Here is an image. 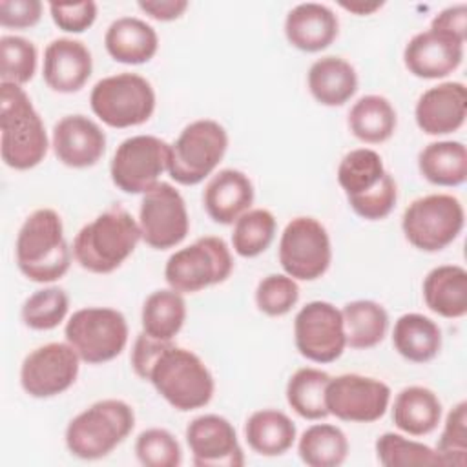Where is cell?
<instances>
[{"instance_id":"cell-30","label":"cell","mask_w":467,"mask_h":467,"mask_svg":"<svg viewBox=\"0 0 467 467\" xmlns=\"http://www.w3.org/2000/svg\"><path fill=\"white\" fill-rule=\"evenodd\" d=\"M244 438L261 456H281L296 441V423L277 409H261L248 416Z\"/></svg>"},{"instance_id":"cell-21","label":"cell","mask_w":467,"mask_h":467,"mask_svg":"<svg viewBox=\"0 0 467 467\" xmlns=\"http://www.w3.org/2000/svg\"><path fill=\"white\" fill-rule=\"evenodd\" d=\"M418 128L427 135L458 131L467 117V88L463 82H441L423 91L416 102Z\"/></svg>"},{"instance_id":"cell-47","label":"cell","mask_w":467,"mask_h":467,"mask_svg":"<svg viewBox=\"0 0 467 467\" xmlns=\"http://www.w3.org/2000/svg\"><path fill=\"white\" fill-rule=\"evenodd\" d=\"M137 5L150 18L159 20V22L177 20L188 9V2L186 0H140Z\"/></svg>"},{"instance_id":"cell-44","label":"cell","mask_w":467,"mask_h":467,"mask_svg":"<svg viewBox=\"0 0 467 467\" xmlns=\"http://www.w3.org/2000/svg\"><path fill=\"white\" fill-rule=\"evenodd\" d=\"M49 13L58 29L66 33H84L97 20V4L93 0L75 4L51 2Z\"/></svg>"},{"instance_id":"cell-10","label":"cell","mask_w":467,"mask_h":467,"mask_svg":"<svg viewBox=\"0 0 467 467\" xmlns=\"http://www.w3.org/2000/svg\"><path fill=\"white\" fill-rule=\"evenodd\" d=\"M232 270L234 259L224 239L204 235L168 257L164 279L175 292L193 294L226 281Z\"/></svg>"},{"instance_id":"cell-6","label":"cell","mask_w":467,"mask_h":467,"mask_svg":"<svg viewBox=\"0 0 467 467\" xmlns=\"http://www.w3.org/2000/svg\"><path fill=\"white\" fill-rule=\"evenodd\" d=\"M135 427V412L122 400L95 401L66 427V447L80 460H100L120 445Z\"/></svg>"},{"instance_id":"cell-9","label":"cell","mask_w":467,"mask_h":467,"mask_svg":"<svg viewBox=\"0 0 467 467\" xmlns=\"http://www.w3.org/2000/svg\"><path fill=\"white\" fill-rule=\"evenodd\" d=\"M91 111L109 128L144 124L155 111V91L137 73H117L100 78L89 93Z\"/></svg>"},{"instance_id":"cell-15","label":"cell","mask_w":467,"mask_h":467,"mask_svg":"<svg viewBox=\"0 0 467 467\" xmlns=\"http://www.w3.org/2000/svg\"><path fill=\"white\" fill-rule=\"evenodd\" d=\"M80 361L82 359L67 341L40 345L24 358L20 385L31 398H55L77 381Z\"/></svg>"},{"instance_id":"cell-2","label":"cell","mask_w":467,"mask_h":467,"mask_svg":"<svg viewBox=\"0 0 467 467\" xmlns=\"http://www.w3.org/2000/svg\"><path fill=\"white\" fill-rule=\"evenodd\" d=\"M15 257L18 270L33 283H53L66 275L71 250L55 210L38 208L26 217L16 234Z\"/></svg>"},{"instance_id":"cell-22","label":"cell","mask_w":467,"mask_h":467,"mask_svg":"<svg viewBox=\"0 0 467 467\" xmlns=\"http://www.w3.org/2000/svg\"><path fill=\"white\" fill-rule=\"evenodd\" d=\"M93 71L91 51L82 40L60 36L44 49L42 77L49 89L57 93L80 91Z\"/></svg>"},{"instance_id":"cell-4","label":"cell","mask_w":467,"mask_h":467,"mask_svg":"<svg viewBox=\"0 0 467 467\" xmlns=\"http://www.w3.org/2000/svg\"><path fill=\"white\" fill-rule=\"evenodd\" d=\"M139 241V221L122 206H113L78 230L73 257L91 274H109L135 252Z\"/></svg>"},{"instance_id":"cell-17","label":"cell","mask_w":467,"mask_h":467,"mask_svg":"<svg viewBox=\"0 0 467 467\" xmlns=\"http://www.w3.org/2000/svg\"><path fill=\"white\" fill-rule=\"evenodd\" d=\"M294 343L297 352L314 363L336 361L345 347L341 310L328 301H310L296 314Z\"/></svg>"},{"instance_id":"cell-28","label":"cell","mask_w":467,"mask_h":467,"mask_svg":"<svg viewBox=\"0 0 467 467\" xmlns=\"http://www.w3.org/2000/svg\"><path fill=\"white\" fill-rule=\"evenodd\" d=\"M441 420V401L434 390L410 385L401 389L392 403L394 425L410 436L431 434Z\"/></svg>"},{"instance_id":"cell-8","label":"cell","mask_w":467,"mask_h":467,"mask_svg":"<svg viewBox=\"0 0 467 467\" xmlns=\"http://www.w3.org/2000/svg\"><path fill=\"white\" fill-rule=\"evenodd\" d=\"M463 204L451 193H429L414 199L403 212L405 239L421 252H440L462 234Z\"/></svg>"},{"instance_id":"cell-33","label":"cell","mask_w":467,"mask_h":467,"mask_svg":"<svg viewBox=\"0 0 467 467\" xmlns=\"http://www.w3.org/2000/svg\"><path fill=\"white\" fill-rule=\"evenodd\" d=\"M347 347L367 350L379 345L389 328L387 310L372 299H356L341 308Z\"/></svg>"},{"instance_id":"cell-14","label":"cell","mask_w":467,"mask_h":467,"mask_svg":"<svg viewBox=\"0 0 467 467\" xmlns=\"http://www.w3.org/2000/svg\"><path fill=\"white\" fill-rule=\"evenodd\" d=\"M142 241L153 250H168L184 241L190 230L186 202L170 182H157L142 195L139 208Z\"/></svg>"},{"instance_id":"cell-37","label":"cell","mask_w":467,"mask_h":467,"mask_svg":"<svg viewBox=\"0 0 467 467\" xmlns=\"http://www.w3.org/2000/svg\"><path fill=\"white\" fill-rule=\"evenodd\" d=\"M275 217L266 208H254L244 212L232 232V248L241 257H257L275 237Z\"/></svg>"},{"instance_id":"cell-25","label":"cell","mask_w":467,"mask_h":467,"mask_svg":"<svg viewBox=\"0 0 467 467\" xmlns=\"http://www.w3.org/2000/svg\"><path fill=\"white\" fill-rule=\"evenodd\" d=\"M104 46L115 62L137 66L155 57L159 35L148 22L137 16H120L108 26Z\"/></svg>"},{"instance_id":"cell-11","label":"cell","mask_w":467,"mask_h":467,"mask_svg":"<svg viewBox=\"0 0 467 467\" xmlns=\"http://www.w3.org/2000/svg\"><path fill=\"white\" fill-rule=\"evenodd\" d=\"M66 341L89 365L115 359L128 343V323L122 312L109 306H86L67 319Z\"/></svg>"},{"instance_id":"cell-32","label":"cell","mask_w":467,"mask_h":467,"mask_svg":"<svg viewBox=\"0 0 467 467\" xmlns=\"http://www.w3.org/2000/svg\"><path fill=\"white\" fill-rule=\"evenodd\" d=\"M418 170L431 184L460 186L467 179V148L460 140H436L418 155Z\"/></svg>"},{"instance_id":"cell-45","label":"cell","mask_w":467,"mask_h":467,"mask_svg":"<svg viewBox=\"0 0 467 467\" xmlns=\"http://www.w3.org/2000/svg\"><path fill=\"white\" fill-rule=\"evenodd\" d=\"M42 7L40 0H2L0 24L15 29L33 27L42 18Z\"/></svg>"},{"instance_id":"cell-27","label":"cell","mask_w":467,"mask_h":467,"mask_svg":"<svg viewBox=\"0 0 467 467\" xmlns=\"http://www.w3.org/2000/svg\"><path fill=\"white\" fill-rule=\"evenodd\" d=\"M423 301L434 314L456 319L467 314V270L460 265H440L423 279Z\"/></svg>"},{"instance_id":"cell-31","label":"cell","mask_w":467,"mask_h":467,"mask_svg":"<svg viewBox=\"0 0 467 467\" xmlns=\"http://www.w3.org/2000/svg\"><path fill=\"white\" fill-rule=\"evenodd\" d=\"M350 133L367 144L389 140L398 126V115L390 100L383 95H363L348 111Z\"/></svg>"},{"instance_id":"cell-43","label":"cell","mask_w":467,"mask_h":467,"mask_svg":"<svg viewBox=\"0 0 467 467\" xmlns=\"http://www.w3.org/2000/svg\"><path fill=\"white\" fill-rule=\"evenodd\" d=\"M436 452L443 465H467V401H460L449 410Z\"/></svg>"},{"instance_id":"cell-48","label":"cell","mask_w":467,"mask_h":467,"mask_svg":"<svg viewBox=\"0 0 467 467\" xmlns=\"http://www.w3.org/2000/svg\"><path fill=\"white\" fill-rule=\"evenodd\" d=\"M339 5L354 15H372L374 11H378L383 2H361V0H356V2H339Z\"/></svg>"},{"instance_id":"cell-36","label":"cell","mask_w":467,"mask_h":467,"mask_svg":"<svg viewBox=\"0 0 467 467\" xmlns=\"http://www.w3.org/2000/svg\"><path fill=\"white\" fill-rule=\"evenodd\" d=\"M330 381V374L314 368V367H303L297 368L288 383H286V401L292 407L296 414H299L305 420H323L328 416L325 392L327 385Z\"/></svg>"},{"instance_id":"cell-39","label":"cell","mask_w":467,"mask_h":467,"mask_svg":"<svg viewBox=\"0 0 467 467\" xmlns=\"http://www.w3.org/2000/svg\"><path fill=\"white\" fill-rule=\"evenodd\" d=\"M69 310V297L60 286H46L33 292L22 305V321L31 330L57 328Z\"/></svg>"},{"instance_id":"cell-40","label":"cell","mask_w":467,"mask_h":467,"mask_svg":"<svg viewBox=\"0 0 467 467\" xmlns=\"http://www.w3.org/2000/svg\"><path fill=\"white\" fill-rule=\"evenodd\" d=\"M36 47L18 35L0 38V84H27L36 71Z\"/></svg>"},{"instance_id":"cell-3","label":"cell","mask_w":467,"mask_h":467,"mask_svg":"<svg viewBox=\"0 0 467 467\" xmlns=\"http://www.w3.org/2000/svg\"><path fill=\"white\" fill-rule=\"evenodd\" d=\"M0 135L2 161L13 170H31L47 153L46 126L22 86L0 84Z\"/></svg>"},{"instance_id":"cell-46","label":"cell","mask_w":467,"mask_h":467,"mask_svg":"<svg viewBox=\"0 0 467 467\" xmlns=\"http://www.w3.org/2000/svg\"><path fill=\"white\" fill-rule=\"evenodd\" d=\"M431 29L447 33L465 44L467 38V5L454 4L441 9L431 22Z\"/></svg>"},{"instance_id":"cell-13","label":"cell","mask_w":467,"mask_h":467,"mask_svg":"<svg viewBox=\"0 0 467 467\" xmlns=\"http://www.w3.org/2000/svg\"><path fill=\"white\" fill-rule=\"evenodd\" d=\"M332 246L327 228L314 217H294L279 239V263L297 281H316L330 266Z\"/></svg>"},{"instance_id":"cell-16","label":"cell","mask_w":467,"mask_h":467,"mask_svg":"<svg viewBox=\"0 0 467 467\" xmlns=\"http://www.w3.org/2000/svg\"><path fill=\"white\" fill-rule=\"evenodd\" d=\"M325 401L328 414L341 421L372 423L387 412L390 403V387L370 376L341 374L330 378Z\"/></svg>"},{"instance_id":"cell-5","label":"cell","mask_w":467,"mask_h":467,"mask_svg":"<svg viewBox=\"0 0 467 467\" xmlns=\"http://www.w3.org/2000/svg\"><path fill=\"white\" fill-rule=\"evenodd\" d=\"M337 182L354 213L365 221H381L396 206V181L385 170L379 153L370 148L350 150L341 159Z\"/></svg>"},{"instance_id":"cell-12","label":"cell","mask_w":467,"mask_h":467,"mask_svg":"<svg viewBox=\"0 0 467 467\" xmlns=\"http://www.w3.org/2000/svg\"><path fill=\"white\" fill-rule=\"evenodd\" d=\"M170 144L155 135H133L124 139L109 162L113 184L124 193H146L161 175L168 171Z\"/></svg>"},{"instance_id":"cell-20","label":"cell","mask_w":467,"mask_h":467,"mask_svg":"<svg viewBox=\"0 0 467 467\" xmlns=\"http://www.w3.org/2000/svg\"><path fill=\"white\" fill-rule=\"evenodd\" d=\"M463 60V42L458 38L427 29L416 33L403 49V64L418 78H443Z\"/></svg>"},{"instance_id":"cell-18","label":"cell","mask_w":467,"mask_h":467,"mask_svg":"<svg viewBox=\"0 0 467 467\" xmlns=\"http://www.w3.org/2000/svg\"><path fill=\"white\" fill-rule=\"evenodd\" d=\"M186 443L197 467H243L244 454L234 425L219 414H201L186 427Z\"/></svg>"},{"instance_id":"cell-29","label":"cell","mask_w":467,"mask_h":467,"mask_svg":"<svg viewBox=\"0 0 467 467\" xmlns=\"http://www.w3.org/2000/svg\"><path fill=\"white\" fill-rule=\"evenodd\" d=\"M392 345L407 361L427 363L434 359L441 348V328L431 317L409 312L396 319Z\"/></svg>"},{"instance_id":"cell-7","label":"cell","mask_w":467,"mask_h":467,"mask_svg":"<svg viewBox=\"0 0 467 467\" xmlns=\"http://www.w3.org/2000/svg\"><path fill=\"white\" fill-rule=\"evenodd\" d=\"M226 148L228 133L217 120H193L170 144L168 173L182 186H195L217 168Z\"/></svg>"},{"instance_id":"cell-19","label":"cell","mask_w":467,"mask_h":467,"mask_svg":"<svg viewBox=\"0 0 467 467\" xmlns=\"http://www.w3.org/2000/svg\"><path fill=\"white\" fill-rule=\"evenodd\" d=\"M51 146L64 166L75 170L91 168L106 151V133L89 117L73 113L55 122Z\"/></svg>"},{"instance_id":"cell-41","label":"cell","mask_w":467,"mask_h":467,"mask_svg":"<svg viewBox=\"0 0 467 467\" xmlns=\"http://www.w3.org/2000/svg\"><path fill=\"white\" fill-rule=\"evenodd\" d=\"M135 454L144 467H179L182 463V451L177 438L159 427L146 429L137 436Z\"/></svg>"},{"instance_id":"cell-23","label":"cell","mask_w":467,"mask_h":467,"mask_svg":"<svg viewBox=\"0 0 467 467\" xmlns=\"http://www.w3.org/2000/svg\"><path fill=\"white\" fill-rule=\"evenodd\" d=\"M337 15L325 4L305 2L292 7L285 18V36L290 46L305 53L327 49L337 36Z\"/></svg>"},{"instance_id":"cell-38","label":"cell","mask_w":467,"mask_h":467,"mask_svg":"<svg viewBox=\"0 0 467 467\" xmlns=\"http://www.w3.org/2000/svg\"><path fill=\"white\" fill-rule=\"evenodd\" d=\"M376 456L383 467H434L443 465L436 449L409 440L398 432H383L376 440Z\"/></svg>"},{"instance_id":"cell-34","label":"cell","mask_w":467,"mask_h":467,"mask_svg":"<svg viewBox=\"0 0 467 467\" xmlns=\"http://www.w3.org/2000/svg\"><path fill=\"white\" fill-rule=\"evenodd\" d=\"M186 321V301L181 292L173 288H161L151 292L140 312L142 332L161 339L171 341Z\"/></svg>"},{"instance_id":"cell-1","label":"cell","mask_w":467,"mask_h":467,"mask_svg":"<svg viewBox=\"0 0 467 467\" xmlns=\"http://www.w3.org/2000/svg\"><path fill=\"white\" fill-rule=\"evenodd\" d=\"M133 372L153 385L157 394L181 412L210 403L215 381L204 361L192 350L140 332L131 350Z\"/></svg>"},{"instance_id":"cell-35","label":"cell","mask_w":467,"mask_h":467,"mask_svg":"<svg viewBox=\"0 0 467 467\" xmlns=\"http://www.w3.org/2000/svg\"><path fill=\"white\" fill-rule=\"evenodd\" d=\"M297 454L308 467H337L348 456V440L336 425L314 423L303 431Z\"/></svg>"},{"instance_id":"cell-26","label":"cell","mask_w":467,"mask_h":467,"mask_svg":"<svg viewBox=\"0 0 467 467\" xmlns=\"http://www.w3.org/2000/svg\"><path fill=\"white\" fill-rule=\"evenodd\" d=\"M306 84L310 95L321 106L336 108L348 102L358 91V73L345 58L327 55L310 66Z\"/></svg>"},{"instance_id":"cell-24","label":"cell","mask_w":467,"mask_h":467,"mask_svg":"<svg viewBox=\"0 0 467 467\" xmlns=\"http://www.w3.org/2000/svg\"><path fill=\"white\" fill-rule=\"evenodd\" d=\"M254 184L246 173L234 168L217 171L202 192V206L219 224H234L254 202Z\"/></svg>"},{"instance_id":"cell-42","label":"cell","mask_w":467,"mask_h":467,"mask_svg":"<svg viewBox=\"0 0 467 467\" xmlns=\"http://www.w3.org/2000/svg\"><path fill=\"white\" fill-rule=\"evenodd\" d=\"M299 301V286L296 279L286 274H268L257 283L255 305L257 308L270 316L281 317L288 314Z\"/></svg>"}]
</instances>
